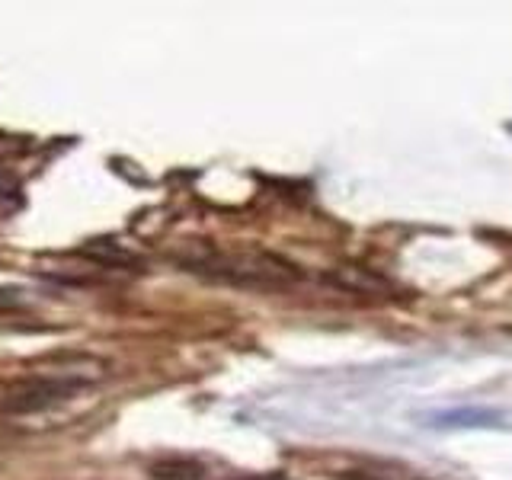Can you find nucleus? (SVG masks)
I'll return each instance as SVG.
<instances>
[{
    "label": "nucleus",
    "instance_id": "nucleus-3",
    "mask_svg": "<svg viewBox=\"0 0 512 480\" xmlns=\"http://www.w3.org/2000/svg\"><path fill=\"white\" fill-rule=\"evenodd\" d=\"M151 480H205V464L199 458H186V455H176V458H160L151 464Z\"/></svg>",
    "mask_w": 512,
    "mask_h": 480
},
{
    "label": "nucleus",
    "instance_id": "nucleus-6",
    "mask_svg": "<svg viewBox=\"0 0 512 480\" xmlns=\"http://www.w3.org/2000/svg\"><path fill=\"white\" fill-rule=\"evenodd\" d=\"M362 480H394V477H362Z\"/></svg>",
    "mask_w": 512,
    "mask_h": 480
},
{
    "label": "nucleus",
    "instance_id": "nucleus-4",
    "mask_svg": "<svg viewBox=\"0 0 512 480\" xmlns=\"http://www.w3.org/2000/svg\"><path fill=\"white\" fill-rule=\"evenodd\" d=\"M16 192V183H13V176H7L4 170H0V199H7Z\"/></svg>",
    "mask_w": 512,
    "mask_h": 480
},
{
    "label": "nucleus",
    "instance_id": "nucleus-2",
    "mask_svg": "<svg viewBox=\"0 0 512 480\" xmlns=\"http://www.w3.org/2000/svg\"><path fill=\"white\" fill-rule=\"evenodd\" d=\"M87 384V378H36V381H26L20 384L16 391H10L4 397V413L10 416H29V413H45L64 400H71L80 388Z\"/></svg>",
    "mask_w": 512,
    "mask_h": 480
},
{
    "label": "nucleus",
    "instance_id": "nucleus-5",
    "mask_svg": "<svg viewBox=\"0 0 512 480\" xmlns=\"http://www.w3.org/2000/svg\"><path fill=\"white\" fill-rule=\"evenodd\" d=\"M240 480H282L279 474L276 477H272V474H263V477H240Z\"/></svg>",
    "mask_w": 512,
    "mask_h": 480
},
{
    "label": "nucleus",
    "instance_id": "nucleus-1",
    "mask_svg": "<svg viewBox=\"0 0 512 480\" xmlns=\"http://www.w3.org/2000/svg\"><path fill=\"white\" fill-rule=\"evenodd\" d=\"M189 272L205 279H215L224 285H240V288H285L298 279V269L292 263L279 260L269 253H199L183 260Z\"/></svg>",
    "mask_w": 512,
    "mask_h": 480
}]
</instances>
